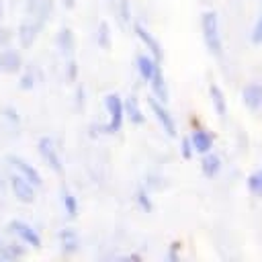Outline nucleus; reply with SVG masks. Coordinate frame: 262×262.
<instances>
[{"mask_svg":"<svg viewBox=\"0 0 262 262\" xmlns=\"http://www.w3.org/2000/svg\"><path fill=\"white\" fill-rule=\"evenodd\" d=\"M135 203H137V207H139L143 213H151V209H154L151 196L147 194L145 188H137V190H135Z\"/></svg>","mask_w":262,"mask_h":262,"instance_id":"23","label":"nucleus"},{"mask_svg":"<svg viewBox=\"0 0 262 262\" xmlns=\"http://www.w3.org/2000/svg\"><path fill=\"white\" fill-rule=\"evenodd\" d=\"M8 180H10L12 194L16 196V201H18V203L29 205V203H33V201H35V186H33L29 180H25L20 174H12Z\"/></svg>","mask_w":262,"mask_h":262,"instance_id":"6","label":"nucleus"},{"mask_svg":"<svg viewBox=\"0 0 262 262\" xmlns=\"http://www.w3.org/2000/svg\"><path fill=\"white\" fill-rule=\"evenodd\" d=\"M51 10H53V0H29L27 2V12L35 16V20H39L41 25H45V20L51 16Z\"/></svg>","mask_w":262,"mask_h":262,"instance_id":"14","label":"nucleus"},{"mask_svg":"<svg viewBox=\"0 0 262 262\" xmlns=\"http://www.w3.org/2000/svg\"><path fill=\"white\" fill-rule=\"evenodd\" d=\"M61 201H63V209H66V213H68V217H76L78 215V211H80V207H78V199L70 192V190H61Z\"/></svg>","mask_w":262,"mask_h":262,"instance_id":"22","label":"nucleus"},{"mask_svg":"<svg viewBox=\"0 0 262 262\" xmlns=\"http://www.w3.org/2000/svg\"><path fill=\"white\" fill-rule=\"evenodd\" d=\"M166 260L168 262H178L180 260V242H172L170 244L168 254H166Z\"/></svg>","mask_w":262,"mask_h":262,"instance_id":"28","label":"nucleus"},{"mask_svg":"<svg viewBox=\"0 0 262 262\" xmlns=\"http://www.w3.org/2000/svg\"><path fill=\"white\" fill-rule=\"evenodd\" d=\"M2 115H4L6 119H10L12 123H18V121H20V117H18V113H16V111H14L12 106H4V108H2Z\"/></svg>","mask_w":262,"mask_h":262,"instance_id":"33","label":"nucleus"},{"mask_svg":"<svg viewBox=\"0 0 262 262\" xmlns=\"http://www.w3.org/2000/svg\"><path fill=\"white\" fill-rule=\"evenodd\" d=\"M12 41V31L6 27H0V47H6Z\"/></svg>","mask_w":262,"mask_h":262,"instance_id":"32","label":"nucleus"},{"mask_svg":"<svg viewBox=\"0 0 262 262\" xmlns=\"http://www.w3.org/2000/svg\"><path fill=\"white\" fill-rule=\"evenodd\" d=\"M6 162L16 170V174H20L25 180H29L35 188H37V186H41V182H43V180H41V174H39V172H37V170L27 162V160H23V158H18V156H8V158H6Z\"/></svg>","mask_w":262,"mask_h":262,"instance_id":"7","label":"nucleus"},{"mask_svg":"<svg viewBox=\"0 0 262 262\" xmlns=\"http://www.w3.org/2000/svg\"><path fill=\"white\" fill-rule=\"evenodd\" d=\"M201 31H203V41L209 53L219 57L223 53V45H221V33H219V16L215 10H205L201 14Z\"/></svg>","mask_w":262,"mask_h":262,"instance_id":"1","label":"nucleus"},{"mask_svg":"<svg viewBox=\"0 0 262 262\" xmlns=\"http://www.w3.org/2000/svg\"><path fill=\"white\" fill-rule=\"evenodd\" d=\"M23 70V57L14 49H2L0 53V72L4 74H18Z\"/></svg>","mask_w":262,"mask_h":262,"instance_id":"12","label":"nucleus"},{"mask_svg":"<svg viewBox=\"0 0 262 262\" xmlns=\"http://www.w3.org/2000/svg\"><path fill=\"white\" fill-rule=\"evenodd\" d=\"M41 27L43 25L39 20H25V23H20V27H18V43H20L23 49H29L35 43Z\"/></svg>","mask_w":262,"mask_h":262,"instance_id":"11","label":"nucleus"},{"mask_svg":"<svg viewBox=\"0 0 262 262\" xmlns=\"http://www.w3.org/2000/svg\"><path fill=\"white\" fill-rule=\"evenodd\" d=\"M96 41H98V47L100 49H111V29H108V25L102 20L100 25H98V37H96Z\"/></svg>","mask_w":262,"mask_h":262,"instance_id":"25","label":"nucleus"},{"mask_svg":"<svg viewBox=\"0 0 262 262\" xmlns=\"http://www.w3.org/2000/svg\"><path fill=\"white\" fill-rule=\"evenodd\" d=\"M37 151H39L41 160H43L53 172H57V174L63 172L61 160H59V156H57V147H55V143H53L51 137H41L39 143H37Z\"/></svg>","mask_w":262,"mask_h":262,"instance_id":"4","label":"nucleus"},{"mask_svg":"<svg viewBox=\"0 0 262 262\" xmlns=\"http://www.w3.org/2000/svg\"><path fill=\"white\" fill-rule=\"evenodd\" d=\"M104 106H106V111H108V115H111V119H108V125H104V131L106 133H117V131H121V127H123V119H125V108H123V98L119 96V94H106L104 96Z\"/></svg>","mask_w":262,"mask_h":262,"instance_id":"2","label":"nucleus"},{"mask_svg":"<svg viewBox=\"0 0 262 262\" xmlns=\"http://www.w3.org/2000/svg\"><path fill=\"white\" fill-rule=\"evenodd\" d=\"M8 231H12L25 246H31V248H41V235L37 233V229H33L29 223L25 221H10L8 223Z\"/></svg>","mask_w":262,"mask_h":262,"instance_id":"5","label":"nucleus"},{"mask_svg":"<svg viewBox=\"0 0 262 262\" xmlns=\"http://www.w3.org/2000/svg\"><path fill=\"white\" fill-rule=\"evenodd\" d=\"M147 82H149V88H151V96H156L160 102L166 104L170 100V90H168V82L164 78V72H162L160 63H156L154 74H151V78Z\"/></svg>","mask_w":262,"mask_h":262,"instance_id":"8","label":"nucleus"},{"mask_svg":"<svg viewBox=\"0 0 262 262\" xmlns=\"http://www.w3.org/2000/svg\"><path fill=\"white\" fill-rule=\"evenodd\" d=\"M76 104H78V108L84 106V88H82V86L76 88Z\"/></svg>","mask_w":262,"mask_h":262,"instance_id":"34","label":"nucleus"},{"mask_svg":"<svg viewBox=\"0 0 262 262\" xmlns=\"http://www.w3.org/2000/svg\"><path fill=\"white\" fill-rule=\"evenodd\" d=\"M209 96H211V102H213L215 113L223 119V117L227 115V100H225L223 90H221L217 84H211V86H209Z\"/></svg>","mask_w":262,"mask_h":262,"instance_id":"17","label":"nucleus"},{"mask_svg":"<svg viewBox=\"0 0 262 262\" xmlns=\"http://www.w3.org/2000/svg\"><path fill=\"white\" fill-rule=\"evenodd\" d=\"M57 47H59V51L70 59L72 55H74V47H76V39H74V33H72V29L70 27H63L59 33H57Z\"/></svg>","mask_w":262,"mask_h":262,"instance_id":"15","label":"nucleus"},{"mask_svg":"<svg viewBox=\"0 0 262 262\" xmlns=\"http://www.w3.org/2000/svg\"><path fill=\"white\" fill-rule=\"evenodd\" d=\"M246 184H248V190H250L254 196H262V170L252 172V174L248 176Z\"/></svg>","mask_w":262,"mask_h":262,"instance_id":"24","label":"nucleus"},{"mask_svg":"<svg viewBox=\"0 0 262 262\" xmlns=\"http://www.w3.org/2000/svg\"><path fill=\"white\" fill-rule=\"evenodd\" d=\"M57 237H59L61 250H63L66 254H72V252H76V250H78V235H76V231H74V229L66 227V229H61V231L57 233Z\"/></svg>","mask_w":262,"mask_h":262,"instance_id":"19","label":"nucleus"},{"mask_svg":"<svg viewBox=\"0 0 262 262\" xmlns=\"http://www.w3.org/2000/svg\"><path fill=\"white\" fill-rule=\"evenodd\" d=\"M123 260H131V262H141V256H139V254H129V256H125Z\"/></svg>","mask_w":262,"mask_h":262,"instance_id":"35","label":"nucleus"},{"mask_svg":"<svg viewBox=\"0 0 262 262\" xmlns=\"http://www.w3.org/2000/svg\"><path fill=\"white\" fill-rule=\"evenodd\" d=\"M192 154H194V149H192L190 139H188V137H182V139H180V156H182L184 160H190Z\"/></svg>","mask_w":262,"mask_h":262,"instance_id":"27","label":"nucleus"},{"mask_svg":"<svg viewBox=\"0 0 262 262\" xmlns=\"http://www.w3.org/2000/svg\"><path fill=\"white\" fill-rule=\"evenodd\" d=\"M25 256V248L20 244H6L0 248V260L2 262H14Z\"/></svg>","mask_w":262,"mask_h":262,"instance_id":"21","label":"nucleus"},{"mask_svg":"<svg viewBox=\"0 0 262 262\" xmlns=\"http://www.w3.org/2000/svg\"><path fill=\"white\" fill-rule=\"evenodd\" d=\"M66 78L68 82H76L78 80V61L76 59H68V68H66Z\"/></svg>","mask_w":262,"mask_h":262,"instance_id":"26","label":"nucleus"},{"mask_svg":"<svg viewBox=\"0 0 262 262\" xmlns=\"http://www.w3.org/2000/svg\"><path fill=\"white\" fill-rule=\"evenodd\" d=\"M242 102L250 111H260L262 108V84H258V82L246 84L242 90Z\"/></svg>","mask_w":262,"mask_h":262,"instance_id":"10","label":"nucleus"},{"mask_svg":"<svg viewBox=\"0 0 262 262\" xmlns=\"http://www.w3.org/2000/svg\"><path fill=\"white\" fill-rule=\"evenodd\" d=\"M133 31H135V35H137V39L151 51V55H154V59L160 63L162 61V57H164V49H162V45H160V41L143 27V25H139V23H135L133 25Z\"/></svg>","mask_w":262,"mask_h":262,"instance_id":"9","label":"nucleus"},{"mask_svg":"<svg viewBox=\"0 0 262 262\" xmlns=\"http://www.w3.org/2000/svg\"><path fill=\"white\" fill-rule=\"evenodd\" d=\"M201 172L207 176V178H215L219 172H221V158L217 154H203V160H201Z\"/></svg>","mask_w":262,"mask_h":262,"instance_id":"16","label":"nucleus"},{"mask_svg":"<svg viewBox=\"0 0 262 262\" xmlns=\"http://www.w3.org/2000/svg\"><path fill=\"white\" fill-rule=\"evenodd\" d=\"M156 59L154 57H149V55H137V59H135V66H137V72H139V76H141V80H149L151 78V74H154V68H156Z\"/></svg>","mask_w":262,"mask_h":262,"instance_id":"20","label":"nucleus"},{"mask_svg":"<svg viewBox=\"0 0 262 262\" xmlns=\"http://www.w3.org/2000/svg\"><path fill=\"white\" fill-rule=\"evenodd\" d=\"M2 18H4V4L0 2V20H2Z\"/></svg>","mask_w":262,"mask_h":262,"instance_id":"37","label":"nucleus"},{"mask_svg":"<svg viewBox=\"0 0 262 262\" xmlns=\"http://www.w3.org/2000/svg\"><path fill=\"white\" fill-rule=\"evenodd\" d=\"M123 108H125V117L133 125H143L145 123V117H143V113H141V108H139V104H137V100L133 96L123 100Z\"/></svg>","mask_w":262,"mask_h":262,"instance_id":"18","label":"nucleus"},{"mask_svg":"<svg viewBox=\"0 0 262 262\" xmlns=\"http://www.w3.org/2000/svg\"><path fill=\"white\" fill-rule=\"evenodd\" d=\"M190 143H192V149L203 156V154L213 149V135L205 127H196L190 135Z\"/></svg>","mask_w":262,"mask_h":262,"instance_id":"13","label":"nucleus"},{"mask_svg":"<svg viewBox=\"0 0 262 262\" xmlns=\"http://www.w3.org/2000/svg\"><path fill=\"white\" fill-rule=\"evenodd\" d=\"M63 6L66 8H74V0H63Z\"/></svg>","mask_w":262,"mask_h":262,"instance_id":"36","label":"nucleus"},{"mask_svg":"<svg viewBox=\"0 0 262 262\" xmlns=\"http://www.w3.org/2000/svg\"><path fill=\"white\" fill-rule=\"evenodd\" d=\"M250 39H252V43H256V45H262V16L256 20V25H254V29H252V35H250Z\"/></svg>","mask_w":262,"mask_h":262,"instance_id":"29","label":"nucleus"},{"mask_svg":"<svg viewBox=\"0 0 262 262\" xmlns=\"http://www.w3.org/2000/svg\"><path fill=\"white\" fill-rule=\"evenodd\" d=\"M0 74H2V72H0Z\"/></svg>","mask_w":262,"mask_h":262,"instance_id":"38","label":"nucleus"},{"mask_svg":"<svg viewBox=\"0 0 262 262\" xmlns=\"http://www.w3.org/2000/svg\"><path fill=\"white\" fill-rule=\"evenodd\" d=\"M33 86H35V78H33V74H29V72L23 74L20 80H18V88H20V90H31Z\"/></svg>","mask_w":262,"mask_h":262,"instance_id":"30","label":"nucleus"},{"mask_svg":"<svg viewBox=\"0 0 262 262\" xmlns=\"http://www.w3.org/2000/svg\"><path fill=\"white\" fill-rule=\"evenodd\" d=\"M119 14H121V20H123V23H129V18H131L129 0H121V2H119Z\"/></svg>","mask_w":262,"mask_h":262,"instance_id":"31","label":"nucleus"},{"mask_svg":"<svg viewBox=\"0 0 262 262\" xmlns=\"http://www.w3.org/2000/svg\"><path fill=\"white\" fill-rule=\"evenodd\" d=\"M147 104H149V108H151V113H154V117L158 119V123L162 125V129L166 131V135H170V137H176V123H174V117H172V113L166 108V104L164 102H160L156 96H149L147 98Z\"/></svg>","mask_w":262,"mask_h":262,"instance_id":"3","label":"nucleus"}]
</instances>
